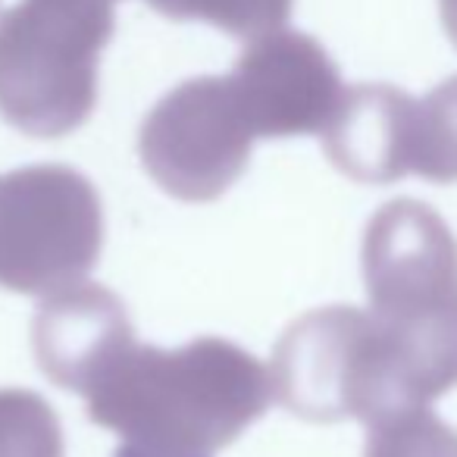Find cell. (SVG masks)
Masks as SVG:
<instances>
[{"mask_svg": "<svg viewBox=\"0 0 457 457\" xmlns=\"http://www.w3.org/2000/svg\"><path fill=\"white\" fill-rule=\"evenodd\" d=\"M254 129L228 76L188 79L147 113L138 154L147 176L179 201H216L251 160Z\"/></svg>", "mask_w": 457, "mask_h": 457, "instance_id": "8992f818", "label": "cell"}, {"mask_svg": "<svg viewBox=\"0 0 457 457\" xmlns=\"http://www.w3.org/2000/svg\"><path fill=\"white\" fill-rule=\"evenodd\" d=\"M295 0H147L166 20L210 22L236 38H261L279 32L292 16Z\"/></svg>", "mask_w": 457, "mask_h": 457, "instance_id": "7c38bea8", "label": "cell"}, {"mask_svg": "<svg viewBox=\"0 0 457 457\" xmlns=\"http://www.w3.org/2000/svg\"><path fill=\"white\" fill-rule=\"evenodd\" d=\"M0 457H66L60 420L41 395L0 388Z\"/></svg>", "mask_w": 457, "mask_h": 457, "instance_id": "8fae6325", "label": "cell"}, {"mask_svg": "<svg viewBox=\"0 0 457 457\" xmlns=\"http://www.w3.org/2000/svg\"><path fill=\"white\" fill-rule=\"evenodd\" d=\"M104 210L72 166H26L0 176V288L57 295L95 270Z\"/></svg>", "mask_w": 457, "mask_h": 457, "instance_id": "5b68a950", "label": "cell"}, {"mask_svg": "<svg viewBox=\"0 0 457 457\" xmlns=\"http://www.w3.org/2000/svg\"><path fill=\"white\" fill-rule=\"evenodd\" d=\"M442 22L457 47V0H442Z\"/></svg>", "mask_w": 457, "mask_h": 457, "instance_id": "9a60e30c", "label": "cell"}, {"mask_svg": "<svg viewBox=\"0 0 457 457\" xmlns=\"http://www.w3.org/2000/svg\"><path fill=\"white\" fill-rule=\"evenodd\" d=\"M411 172L426 182H457V76L413 104Z\"/></svg>", "mask_w": 457, "mask_h": 457, "instance_id": "30bf717a", "label": "cell"}, {"mask_svg": "<svg viewBox=\"0 0 457 457\" xmlns=\"http://www.w3.org/2000/svg\"><path fill=\"white\" fill-rule=\"evenodd\" d=\"M113 457H207V454H191V451L157 448V445H141V442H122V448H116Z\"/></svg>", "mask_w": 457, "mask_h": 457, "instance_id": "5bb4252c", "label": "cell"}, {"mask_svg": "<svg viewBox=\"0 0 457 457\" xmlns=\"http://www.w3.org/2000/svg\"><path fill=\"white\" fill-rule=\"evenodd\" d=\"M228 79L257 138L326 132L345 97L338 66L323 45L282 29L251 41Z\"/></svg>", "mask_w": 457, "mask_h": 457, "instance_id": "52a82bcc", "label": "cell"}, {"mask_svg": "<svg viewBox=\"0 0 457 457\" xmlns=\"http://www.w3.org/2000/svg\"><path fill=\"white\" fill-rule=\"evenodd\" d=\"M363 457H457V429L429 407H413L370 426Z\"/></svg>", "mask_w": 457, "mask_h": 457, "instance_id": "4fadbf2b", "label": "cell"}, {"mask_svg": "<svg viewBox=\"0 0 457 457\" xmlns=\"http://www.w3.org/2000/svg\"><path fill=\"white\" fill-rule=\"evenodd\" d=\"M104 4H113V0H104Z\"/></svg>", "mask_w": 457, "mask_h": 457, "instance_id": "2e32d148", "label": "cell"}, {"mask_svg": "<svg viewBox=\"0 0 457 457\" xmlns=\"http://www.w3.org/2000/svg\"><path fill=\"white\" fill-rule=\"evenodd\" d=\"M370 313L407 392L429 404L457 386V242L423 201L379 207L363 236Z\"/></svg>", "mask_w": 457, "mask_h": 457, "instance_id": "7a4b0ae2", "label": "cell"}, {"mask_svg": "<svg viewBox=\"0 0 457 457\" xmlns=\"http://www.w3.org/2000/svg\"><path fill=\"white\" fill-rule=\"evenodd\" d=\"M270 370L226 338L182 348L132 342L88 388V420L126 442L213 454L273 401Z\"/></svg>", "mask_w": 457, "mask_h": 457, "instance_id": "6da1fadb", "label": "cell"}, {"mask_svg": "<svg viewBox=\"0 0 457 457\" xmlns=\"http://www.w3.org/2000/svg\"><path fill=\"white\" fill-rule=\"evenodd\" d=\"M273 395L311 423L361 420L376 426L413 411L386 336L373 313L323 307L295 320L273 351Z\"/></svg>", "mask_w": 457, "mask_h": 457, "instance_id": "277c9868", "label": "cell"}, {"mask_svg": "<svg viewBox=\"0 0 457 457\" xmlns=\"http://www.w3.org/2000/svg\"><path fill=\"white\" fill-rule=\"evenodd\" d=\"M413 97L395 85L345 88L323 145L329 160L363 185H388L411 176Z\"/></svg>", "mask_w": 457, "mask_h": 457, "instance_id": "9c48e42d", "label": "cell"}, {"mask_svg": "<svg viewBox=\"0 0 457 457\" xmlns=\"http://www.w3.org/2000/svg\"><path fill=\"white\" fill-rule=\"evenodd\" d=\"M132 342L138 338L122 301L107 288L85 282L51 295L32 323L35 361L41 373L82 398Z\"/></svg>", "mask_w": 457, "mask_h": 457, "instance_id": "ba28073f", "label": "cell"}, {"mask_svg": "<svg viewBox=\"0 0 457 457\" xmlns=\"http://www.w3.org/2000/svg\"><path fill=\"white\" fill-rule=\"evenodd\" d=\"M113 4L26 0L0 16V116L32 138L76 132L97 104Z\"/></svg>", "mask_w": 457, "mask_h": 457, "instance_id": "3957f363", "label": "cell"}]
</instances>
